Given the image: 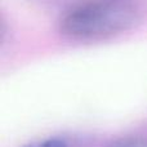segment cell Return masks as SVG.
I'll use <instances>...</instances> for the list:
<instances>
[{
  "label": "cell",
  "instance_id": "obj_1",
  "mask_svg": "<svg viewBox=\"0 0 147 147\" xmlns=\"http://www.w3.org/2000/svg\"><path fill=\"white\" fill-rule=\"evenodd\" d=\"M140 20L125 0H92L69 9L59 21V30L75 40H99L128 31Z\"/></svg>",
  "mask_w": 147,
  "mask_h": 147
},
{
  "label": "cell",
  "instance_id": "obj_2",
  "mask_svg": "<svg viewBox=\"0 0 147 147\" xmlns=\"http://www.w3.org/2000/svg\"><path fill=\"white\" fill-rule=\"evenodd\" d=\"M110 147H147V137H125L112 142Z\"/></svg>",
  "mask_w": 147,
  "mask_h": 147
},
{
  "label": "cell",
  "instance_id": "obj_3",
  "mask_svg": "<svg viewBox=\"0 0 147 147\" xmlns=\"http://www.w3.org/2000/svg\"><path fill=\"white\" fill-rule=\"evenodd\" d=\"M23 147H69L67 143L61 138H47L44 141H38V142L30 143Z\"/></svg>",
  "mask_w": 147,
  "mask_h": 147
}]
</instances>
